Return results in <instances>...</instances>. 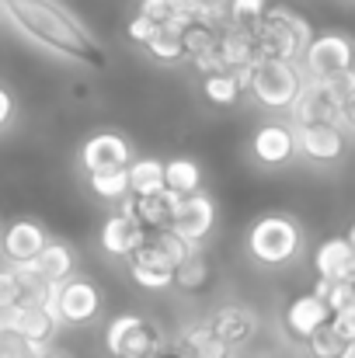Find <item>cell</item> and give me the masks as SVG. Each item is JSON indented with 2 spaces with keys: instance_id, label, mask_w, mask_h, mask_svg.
Here are the masks:
<instances>
[{
  "instance_id": "d4e9b609",
  "label": "cell",
  "mask_w": 355,
  "mask_h": 358,
  "mask_svg": "<svg viewBox=\"0 0 355 358\" xmlns=\"http://www.w3.org/2000/svg\"><path fill=\"white\" fill-rule=\"evenodd\" d=\"M129 188L136 199L146 195H160L164 192V160L157 157H139L129 164Z\"/></svg>"
},
{
  "instance_id": "ba28073f",
  "label": "cell",
  "mask_w": 355,
  "mask_h": 358,
  "mask_svg": "<svg viewBox=\"0 0 355 358\" xmlns=\"http://www.w3.org/2000/svg\"><path fill=\"white\" fill-rule=\"evenodd\" d=\"M289 115H293V125H317V122L342 125V101L328 80H303V91L293 101Z\"/></svg>"
},
{
  "instance_id": "3957f363",
  "label": "cell",
  "mask_w": 355,
  "mask_h": 358,
  "mask_svg": "<svg viewBox=\"0 0 355 358\" xmlns=\"http://www.w3.org/2000/svg\"><path fill=\"white\" fill-rule=\"evenodd\" d=\"M300 250H303V230L296 220H289L282 213H268V216L254 220L247 230V254L265 268H282V264L296 261Z\"/></svg>"
},
{
  "instance_id": "1f68e13d",
  "label": "cell",
  "mask_w": 355,
  "mask_h": 358,
  "mask_svg": "<svg viewBox=\"0 0 355 358\" xmlns=\"http://www.w3.org/2000/svg\"><path fill=\"white\" fill-rule=\"evenodd\" d=\"M39 355H42V348H35L32 341H25L11 327H0V358H39Z\"/></svg>"
},
{
  "instance_id": "ffe728a7",
  "label": "cell",
  "mask_w": 355,
  "mask_h": 358,
  "mask_svg": "<svg viewBox=\"0 0 355 358\" xmlns=\"http://www.w3.org/2000/svg\"><path fill=\"white\" fill-rule=\"evenodd\" d=\"M331 324V310H328V303L324 299H317L314 292H307V296H296L289 306H286V327H289V334H296L300 341H310L321 327H328Z\"/></svg>"
},
{
  "instance_id": "8992f818",
  "label": "cell",
  "mask_w": 355,
  "mask_h": 358,
  "mask_svg": "<svg viewBox=\"0 0 355 358\" xmlns=\"http://www.w3.org/2000/svg\"><path fill=\"white\" fill-rule=\"evenodd\" d=\"M300 70L307 80H331V77L349 73L355 70V42L342 31L314 35V42L307 45V52L300 59Z\"/></svg>"
},
{
  "instance_id": "cb8c5ba5",
  "label": "cell",
  "mask_w": 355,
  "mask_h": 358,
  "mask_svg": "<svg viewBox=\"0 0 355 358\" xmlns=\"http://www.w3.org/2000/svg\"><path fill=\"white\" fill-rule=\"evenodd\" d=\"M209 278H213V264L202 254V247H192L174 268V289H181V292H202L209 285Z\"/></svg>"
},
{
  "instance_id": "2e32d148",
  "label": "cell",
  "mask_w": 355,
  "mask_h": 358,
  "mask_svg": "<svg viewBox=\"0 0 355 358\" xmlns=\"http://www.w3.org/2000/svg\"><path fill=\"white\" fill-rule=\"evenodd\" d=\"M178 202H181V195H174V192H160V195H146V199L129 195V199L122 202V209H118V213L132 216L146 234H150V230L164 234V230H171V220H174Z\"/></svg>"
},
{
  "instance_id": "9c48e42d",
  "label": "cell",
  "mask_w": 355,
  "mask_h": 358,
  "mask_svg": "<svg viewBox=\"0 0 355 358\" xmlns=\"http://www.w3.org/2000/svg\"><path fill=\"white\" fill-rule=\"evenodd\" d=\"M213 223H216V206L206 192H199V195H188V199L178 202L174 220H171V234L178 240H185L188 247H202V240L209 237Z\"/></svg>"
},
{
  "instance_id": "277c9868",
  "label": "cell",
  "mask_w": 355,
  "mask_h": 358,
  "mask_svg": "<svg viewBox=\"0 0 355 358\" xmlns=\"http://www.w3.org/2000/svg\"><path fill=\"white\" fill-rule=\"evenodd\" d=\"M303 70L300 63H282V59H261L254 70H251V94L261 108L268 112H289L293 101L300 98L303 91Z\"/></svg>"
},
{
  "instance_id": "b9f144b4",
  "label": "cell",
  "mask_w": 355,
  "mask_h": 358,
  "mask_svg": "<svg viewBox=\"0 0 355 358\" xmlns=\"http://www.w3.org/2000/svg\"><path fill=\"white\" fill-rule=\"evenodd\" d=\"M157 358H181V355H178V352H160Z\"/></svg>"
},
{
  "instance_id": "ee69618b",
  "label": "cell",
  "mask_w": 355,
  "mask_h": 358,
  "mask_svg": "<svg viewBox=\"0 0 355 358\" xmlns=\"http://www.w3.org/2000/svg\"><path fill=\"white\" fill-rule=\"evenodd\" d=\"M352 313H355V292H352Z\"/></svg>"
},
{
  "instance_id": "ab89813d",
  "label": "cell",
  "mask_w": 355,
  "mask_h": 358,
  "mask_svg": "<svg viewBox=\"0 0 355 358\" xmlns=\"http://www.w3.org/2000/svg\"><path fill=\"white\" fill-rule=\"evenodd\" d=\"M39 358H70V355H63V352H56V348H49V352H42Z\"/></svg>"
},
{
  "instance_id": "ac0fdd59",
  "label": "cell",
  "mask_w": 355,
  "mask_h": 358,
  "mask_svg": "<svg viewBox=\"0 0 355 358\" xmlns=\"http://www.w3.org/2000/svg\"><path fill=\"white\" fill-rule=\"evenodd\" d=\"M98 240H102V250L105 254H112V257H132L146 240H150V234L132 220V216H125V213H112L105 223H102V234H98Z\"/></svg>"
},
{
  "instance_id": "d590c367",
  "label": "cell",
  "mask_w": 355,
  "mask_h": 358,
  "mask_svg": "<svg viewBox=\"0 0 355 358\" xmlns=\"http://www.w3.org/2000/svg\"><path fill=\"white\" fill-rule=\"evenodd\" d=\"M331 327H335V334L345 341V345H355V313H338V317H331Z\"/></svg>"
},
{
  "instance_id": "d6a6232c",
  "label": "cell",
  "mask_w": 355,
  "mask_h": 358,
  "mask_svg": "<svg viewBox=\"0 0 355 358\" xmlns=\"http://www.w3.org/2000/svg\"><path fill=\"white\" fill-rule=\"evenodd\" d=\"M157 28H160V24H157L153 17H146V14H139V10H136V14L129 17V24H125V35H129V42H136V45H143V49H146V45L153 42Z\"/></svg>"
},
{
  "instance_id": "e0dca14e",
  "label": "cell",
  "mask_w": 355,
  "mask_h": 358,
  "mask_svg": "<svg viewBox=\"0 0 355 358\" xmlns=\"http://www.w3.org/2000/svg\"><path fill=\"white\" fill-rule=\"evenodd\" d=\"M314 268L317 278L331 285H355V247L345 237L324 240L314 254Z\"/></svg>"
},
{
  "instance_id": "8fae6325",
  "label": "cell",
  "mask_w": 355,
  "mask_h": 358,
  "mask_svg": "<svg viewBox=\"0 0 355 358\" xmlns=\"http://www.w3.org/2000/svg\"><path fill=\"white\" fill-rule=\"evenodd\" d=\"M293 136H296V153H303L314 164H335L345 157V129L342 125H328V122L293 125Z\"/></svg>"
},
{
  "instance_id": "52a82bcc",
  "label": "cell",
  "mask_w": 355,
  "mask_h": 358,
  "mask_svg": "<svg viewBox=\"0 0 355 358\" xmlns=\"http://www.w3.org/2000/svg\"><path fill=\"white\" fill-rule=\"evenodd\" d=\"M60 324H91L102 313V289L88 275H74L60 285H53Z\"/></svg>"
},
{
  "instance_id": "e575fe53",
  "label": "cell",
  "mask_w": 355,
  "mask_h": 358,
  "mask_svg": "<svg viewBox=\"0 0 355 358\" xmlns=\"http://www.w3.org/2000/svg\"><path fill=\"white\" fill-rule=\"evenodd\" d=\"M178 10V0H139V14L153 17L157 24H167Z\"/></svg>"
},
{
  "instance_id": "4fadbf2b",
  "label": "cell",
  "mask_w": 355,
  "mask_h": 358,
  "mask_svg": "<svg viewBox=\"0 0 355 358\" xmlns=\"http://www.w3.org/2000/svg\"><path fill=\"white\" fill-rule=\"evenodd\" d=\"M129 275L136 285L160 292V289H174V261L164 254V247L150 237L132 257H129Z\"/></svg>"
},
{
  "instance_id": "60d3db41",
  "label": "cell",
  "mask_w": 355,
  "mask_h": 358,
  "mask_svg": "<svg viewBox=\"0 0 355 358\" xmlns=\"http://www.w3.org/2000/svg\"><path fill=\"white\" fill-rule=\"evenodd\" d=\"M342 358H355V345H349V348L342 352Z\"/></svg>"
},
{
  "instance_id": "5b68a950",
  "label": "cell",
  "mask_w": 355,
  "mask_h": 358,
  "mask_svg": "<svg viewBox=\"0 0 355 358\" xmlns=\"http://www.w3.org/2000/svg\"><path fill=\"white\" fill-rule=\"evenodd\" d=\"M105 345L112 358H157L164 352V334L143 313H118L105 331Z\"/></svg>"
},
{
  "instance_id": "5bb4252c",
  "label": "cell",
  "mask_w": 355,
  "mask_h": 358,
  "mask_svg": "<svg viewBox=\"0 0 355 358\" xmlns=\"http://www.w3.org/2000/svg\"><path fill=\"white\" fill-rule=\"evenodd\" d=\"M81 164H84L88 174L129 167V164H132V146H129L125 136H118V132H112V129L95 132V136H88L84 146H81Z\"/></svg>"
},
{
  "instance_id": "30bf717a",
  "label": "cell",
  "mask_w": 355,
  "mask_h": 358,
  "mask_svg": "<svg viewBox=\"0 0 355 358\" xmlns=\"http://www.w3.org/2000/svg\"><path fill=\"white\" fill-rule=\"evenodd\" d=\"M49 243V234L42 223L35 220H14L4 234H0V257L7 261V268H25L32 264L42 247Z\"/></svg>"
},
{
  "instance_id": "7a4b0ae2",
  "label": "cell",
  "mask_w": 355,
  "mask_h": 358,
  "mask_svg": "<svg viewBox=\"0 0 355 358\" xmlns=\"http://www.w3.org/2000/svg\"><path fill=\"white\" fill-rule=\"evenodd\" d=\"M251 35L261 59H282V63H300L307 45L314 42L310 21L289 7H268V14L251 28Z\"/></svg>"
},
{
  "instance_id": "74e56055",
  "label": "cell",
  "mask_w": 355,
  "mask_h": 358,
  "mask_svg": "<svg viewBox=\"0 0 355 358\" xmlns=\"http://www.w3.org/2000/svg\"><path fill=\"white\" fill-rule=\"evenodd\" d=\"M192 7H199L202 14H209V17H220V21H227V14H223V3L227 0H188Z\"/></svg>"
},
{
  "instance_id": "8d00e7d4",
  "label": "cell",
  "mask_w": 355,
  "mask_h": 358,
  "mask_svg": "<svg viewBox=\"0 0 355 358\" xmlns=\"http://www.w3.org/2000/svg\"><path fill=\"white\" fill-rule=\"evenodd\" d=\"M11 119H14V94L0 84V132L11 125Z\"/></svg>"
},
{
  "instance_id": "7bdbcfd3",
  "label": "cell",
  "mask_w": 355,
  "mask_h": 358,
  "mask_svg": "<svg viewBox=\"0 0 355 358\" xmlns=\"http://www.w3.org/2000/svg\"><path fill=\"white\" fill-rule=\"evenodd\" d=\"M345 240H349V243L355 247V223H352V230H349V237H345Z\"/></svg>"
},
{
  "instance_id": "4316f807",
  "label": "cell",
  "mask_w": 355,
  "mask_h": 358,
  "mask_svg": "<svg viewBox=\"0 0 355 358\" xmlns=\"http://www.w3.org/2000/svg\"><path fill=\"white\" fill-rule=\"evenodd\" d=\"M244 91H247V87H244V80H240L237 73H213V77H202V94H206V101L216 105V108H230V105H237Z\"/></svg>"
},
{
  "instance_id": "7402d4cb",
  "label": "cell",
  "mask_w": 355,
  "mask_h": 358,
  "mask_svg": "<svg viewBox=\"0 0 355 358\" xmlns=\"http://www.w3.org/2000/svg\"><path fill=\"white\" fill-rule=\"evenodd\" d=\"M181 358H230V348L223 341L213 338V331L206 324L199 327H185L178 334V348H174Z\"/></svg>"
},
{
  "instance_id": "484cf974",
  "label": "cell",
  "mask_w": 355,
  "mask_h": 358,
  "mask_svg": "<svg viewBox=\"0 0 355 358\" xmlns=\"http://www.w3.org/2000/svg\"><path fill=\"white\" fill-rule=\"evenodd\" d=\"M88 188H91V195L102 199V202H125V199L132 195V188H129V167L88 174Z\"/></svg>"
},
{
  "instance_id": "f35d334b",
  "label": "cell",
  "mask_w": 355,
  "mask_h": 358,
  "mask_svg": "<svg viewBox=\"0 0 355 358\" xmlns=\"http://www.w3.org/2000/svg\"><path fill=\"white\" fill-rule=\"evenodd\" d=\"M342 129H352L355 132V94L342 105Z\"/></svg>"
},
{
  "instance_id": "7c38bea8",
  "label": "cell",
  "mask_w": 355,
  "mask_h": 358,
  "mask_svg": "<svg viewBox=\"0 0 355 358\" xmlns=\"http://www.w3.org/2000/svg\"><path fill=\"white\" fill-rule=\"evenodd\" d=\"M0 327H11V331L21 334L25 341H32L35 348L49 352V345H53V338H56V331H60L63 324H60L42 303H25V306L4 313V317H0Z\"/></svg>"
},
{
  "instance_id": "6da1fadb",
  "label": "cell",
  "mask_w": 355,
  "mask_h": 358,
  "mask_svg": "<svg viewBox=\"0 0 355 358\" xmlns=\"http://www.w3.org/2000/svg\"><path fill=\"white\" fill-rule=\"evenodd\" d=\"M0 14L11 21L18 35H25L32 45H39L42 52L56 59H67L88 70L109 66L105 45L60 0H0Z\"/></svg>"
},
{
  "instance_id": "f1b7e54d",
  "label": "cell",
  "mask_w": 355,
  "mask_h": 358,
  "mask_svg": "<svg viewBox=\"0 0 355 358\" xmlns=\"http://www.w3.org/2000/svg\"><path fill=\"white\" fill-rule=\"evenodd\" d=\"M25 303H39V299L28 292L21 271L18 268H0V317L18 310V306H25Z\"/></svg>"
},
{
  "instance_id": "f546056e",
  "label": "cell",
  "mask_w": 355,
  "mask_h": 358,
  "mask_svg": "<svg viewBox=\"0 0 355 358\" xmlns=\"http://www.w3.org/2000/svg\"><path fill=\"white\" fill-rule=\"evenodd\" d=\"M268 14V0H227V21L240 28H254Z\"/></svg>"
},
{
  "instance_id": "83f0119b",
  "label": "cell",
  "mask_w": 355,
  "mask_h": 358,
  "mask_svg": "<svg viewBox=\"0 0 355 358\" xmlns=\"http://www.w3.org/2000/svg\"><path fill=\"white\" fill-rule=\"evenodd\" d=\"M146 52L153 56V59H160V63H178V59H185V42H181V24H160L157 28V35H153V42L146 45Z\"/></svg>"
},
{
  "instance_id": "44dd1931",
  "label": "cell",
  "mask_w": 355,
  "mask_h": 358,
  "mask_svg": "<svg viewBox=\"0 0 355 358\" xmlns=\"http://www.w3.org/2000/svg\"><path fill=\"white\" fill-rule=\"evenodd\" d=\"M206 327L213 331L216 341H223V345L234 352L237 345L251 341V334L258 331V320H254V313H251L247 306H220V310L206 320Z\"/></svg>"
},
{
  "instance_id": "4dcf8cb0",
  "label": "cell",
  "mask_w": 355,
  "mask_h": 358,
  "mask_svg": "<svg viewBox=\"0 0 355 358\" xmlns=\"http://www.w3.org/2000/svg\"><path fill=\"white\" fill-rule=\"evenodd\" d=\"M307 348H310V355L314 358H342V352L349 348L338 334H335V327L328 324V327H321L310 341H307Z\"/></svg>"
},
{
  "instance_id": "836d02e7",
  "label": "cell",
  "mask_w": 355,
  "mask_h": 358,
  "mask_svg": "<svg viewBox=\"0 0 355 358\" xmlns=\"http://www.w3.org/2000/svg\"><path fill=\"white\" fill-rule=\"evenodd\" d=\"M352 292H355V285H328L324 303H328L331 317H338V313H349V310H352Z\"/></svg>"
},
{
  "instance_id": "603a6c76",
  "label": "cell",
  "mask_w": 355,
  "mask_h": 358,
  "mask_svg": "<svg viewBox=\"0 0 355 358\" xmlns=\"http://www.w3.org/2000/svg\"><path fill=\"white\" fill-rule=\"evenodd\" d=\"M164 192H174L181 199L202 192V167L188 157H174L164 164Z\"/></svg>"
},
{
  "instance_id": "d6986e66",
  "label": "cell",
  "mask_w": 355,
  "mask_h": 358,
  "mask_svg": "<svg viewBox=\"0 0 355 358\" xmlns=\"http://www.w3.org/2000/svg\"><path fill=\"white\" fill-rule=\"evenodd\" d=\"M77 257H74V250L67 247V243H60V240H49L46 247H42V254L32 261V264H25V271L32 275V278H39L42 285H60V282H67V278H74L77 271Z\"/></svg>"
},
{
  "instance_id": "9a60e30c",
  "label": "cell",
  "mask_w": 355,
  "mask_h": 358,
  "mask_svg": "<svg viewBox=\"0 0 355 358\" xmlns=\"http://www.w3.org/2000/svg\"><path fill=\"white\" fill-rule=\"evenodd\" d=\"M251 157L261 167H282L296 157V136L286 122H265L251 136Z\"/></svg>"
}]
</instances>
